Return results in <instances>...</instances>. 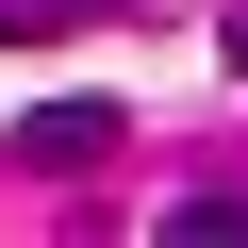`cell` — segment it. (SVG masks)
<instances>
[{"label":"cell","instance_id":"cell-1","mask_svg":"<svg viewBox=\"0 0 248 248\" xmlns=\"http://www.w3.org/2000/svg\"><path fill=\"white\" fill-rule=\"evenodd\" d=\"M17 149H33V166H83V149H116V99H50V116H17Z\"/></svg>","mask_w":248,"mask_h":248},{"label":"cell","instance_id":"cell-2","mask_svg":"<svg viewBox=\"0 0 248 248\" xmlns=\"http://www.w3.org/2000/svg\"><path fill=\"white\" fill-rule=\"evenodd\" d=\"M166 232H182V248H199V232H215V248H248V182H215V199H182Z\"/></svg>","mask_w":248,"mask_h":248},{"label":"cell","instance_id":"cell-3","mask_svg":"<svg viewBox=\"0 0 248 248\" xmlns=\"http://www.w3.org/2000/svg\"><path fill=\"white\" fill-rule=\"evenodd\" d=\"M232 66H248V17H232Z\"/></svg>","mask_w":248,"mask_h":248}]
</instances>
